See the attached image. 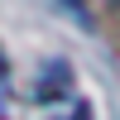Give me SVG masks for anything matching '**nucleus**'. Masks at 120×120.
Listing matches in <instances>:
<instances>
[{
	"instance_id": "obj_3",
	"label": "nucleus",
	"mask_w": 120,
	"mask_h": 120,
	"mask_svg": "<svg viewBox=\"0 0 120 120\" xmlns=\"http://www.w3.org/2000/svg\"><path fill=\"white\" fill-rule=\"evenodd\" d=\"M72 120H91V111H86V106H77V115H72Z\"/></svg>"
},
{
	"instance_id": "obj_4",
	"label": "nucleus",
	"mask_w": 120,
	"mask_h": 120,
	"mask_svg": "<svg viewBox=\"0 0 120 120\" xmlns=\"http://www.w3.org/2000/svg\"><path fill=\"white\" fill-rule=\"evenodd\" d=\"M5 72H10V63H5V53H0V82H5Z\"/></svg>"
},
{
	"instance_id": "obj_1",
	"label": "nucleus",
	"mask_w": 120,
	"mask_h": 120,
	"mask_svg": "<svg viewBox=\"0 0 120 120\" xmlns=\"http://www.w3.org/2000/svg\"><path fill=\"white\" fill-rule=\"evenodd\" d=\"M67 86H72V72H67V63H53V67L43 72V82H38L34 101H63V96H67Z\"/></svg>"
},
{
	"instance_id": "obj_2",
	"label": "nucleus",
	"mask_w": 120,
	"mask_h": 120,
	"mask_svg": "<svg viewBox=\"0 0 120 120\" xmlns=\"http://www.w3.org/2000/svg\"><path fill=\"white\" fill-rule=\"evenodd\" d=\"M63 5H67V10H72V15H77V19H82V24H91V19H96V15H91V10H86V5H82V0H63Z\"/></svg>"
}]
</instances>
